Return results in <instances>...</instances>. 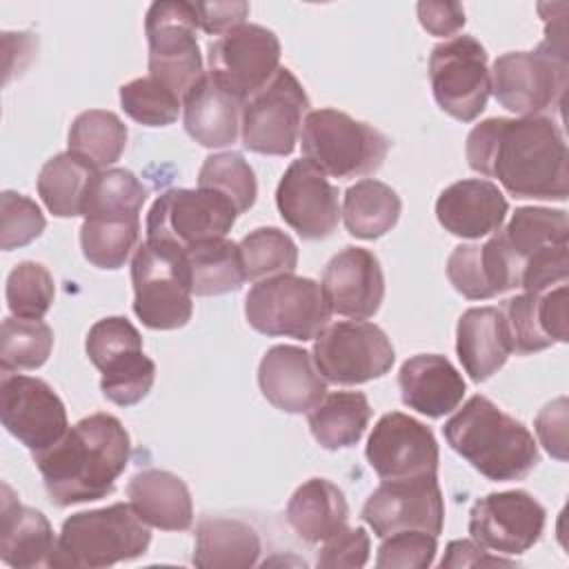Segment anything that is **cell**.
<instances>
[{
  "label": "cell",
  "mask_w": 569,
  "mask_h": 569,
  "mask_svg": "<svg viewBox=\"0 0 569 569\" xmlns=\"http://www.w3.org/2000/svg\"><path fill=\"white\" fill-rule=\"evenodd\" d=\"M198 187L224 193L236 204L238 213L251 209L258 196L256 173L249 167V162L236 151L209 156L200 167Z\"/></svg>",
  "instance_id": "60d3db41"
},
{
  "label": "cell",
  "mask_w": 569,
  "mask_h": 569,
  "mask_svg": "<svg viewBox=\"0 0 569 569\" xmlns=\"http://www.w3.org/2000/svg\"><path fill=\"white\" fill-rule=\"evenodd\" d=\"M136 513L156 529L187 531L193 525V502L184 480L164 469L138 471L127 485Z\"/></svg>",
  "instance_id": "83f0119b"
},
{
  "label": "cell",
  "mask_w": 569,
  "mask_h": 569,
  "mask_svg": "<svg viewBox=\"0 0 569 569\" xmlns=\"http://www.w3.org/2000/svg\"><path fill=\"white\" fill-rule=\"evenodd\" d=\"M211 78L240 102L260 91L280 69V40L260 24H240L207 49Z\"/></svg>",
  "instance_id": "9a60e30c"
},
{
  "label": "cell",
  "mask_w": 569,
  "mask_h": 569,
  "mask_svg": "<svg viewBox=\"0 0 569 569\" xmlns=\"http://www.w3.org/2000/svg\"><path fill=\"white\" fill-rule=\"evenodd\" d=\"M369 547H371V540L365 527H342L340 531H336L325 540V545L318 551L316 565L322 569H336V567L358 569L367 565Z\"/></svg>",
  "instance_id": "7dc6e473"
},
{
  "label": "cell",
  "mask_w": 569,
  "mask_h": 569,
  "mask_svg": "<svg viewBox=\"0 0 569 569\" xmlns=\"http://www.w3.org/2000/svg\"><path fill=\"white\" fill-rule=\"evenodd\" d=\"M244 316L258 333L305 342L329 325L331 307L320 282L280 273L253 282L244 298Z\"/></svg>",
  "instance_id": "52a82bcc"
},
{
  "label": "cell",
  "mask_w": 569,
  "mask_h": 569,
  "mask_svg": "<svg viewBox=\"0 0 569 569\" xmlns=\"http://www.w3.org/2000/svg\"><path fill=\"white\" fill-rule=\"evenodd\" d=\"M282 220L305 240L329 238L342 216L340 193L307 158L293 160L276 189Z\"/></svg>",
  "instance_id": "ffe728a7"
},
{
  "label": "cell",
  "mask_w": 569,
  "mask_h": 569,
  "mask_svg": "<svg viewBox=\"0 0 569 569\" xmlns=\"http://www.w3.org/2000/svg\"><path fill=\"white\" fill-rule=\"evenodd\" d=\"M349 505L338 485L327 478L302 482L287 502V522L300 540L316 545L347 527Z\"/></svg>",
  "instance_id": "f546056e"
},
{
  "label": "cell",
  "mask_w": 569,
  "mask_h": 569,
  "mask_svg": "<svg viewBox=\"0 0 569 569\" xmlns=\"http://www.w3.org/2000/svg\"><path fill=\"white\" fill-rule=\"evenodd\" d=\"M149 525L131 502L78 511L62 522L47 567L100 569L133 560L149 549Z\"/></svg>",
  "instance_id": "277c9868"
},
{
  "label": "cell",
  "mask_w": 569,
  "mask_h": 569,
  "mask_svg": "<svg viewBox=\"0 0 569 569\" xmlns=\"http://www.w3.org/2000/svg\"><path fill=\"white\" fill-rule=\"evenodd\" d=\"M131 458V438L111 413L78 420L44 451L33 453L53 505L71 507L107 498Z\"/></svg>",
  "instance_id": "7a4b0ae2"
},
{
  "label": "cell",
  "mask_w": 569,
  "mask_h": 569,
  "mask_svg": "<svg viewBox=\"0 0 569 569\" xmlns=\"http://www.w3.org/2000/svg\"><path fill=\"white\" fill-rule=\"evenodd\" d=\"M193 296H220L238 291L244 280L240 247L229 238H213L184 251Z\"/></svg>",
  "instance_id": "e575fe53"
},
{
  "label": "cell",
  "mask_w": 569,
  "mask_h": 569,
  "mask_svg": "<svg viewBox=\"0 0 569 569\" xmlns=\"http://www.w3.org/2000/svg\"><path fill=\"white\" fill-rule=\"evenodd\" d=\"M240 256L247 280H264L280 273H293L298 264L296 242L276 227H260L240 240Z\"/></svg>",
  "instance_id": "ab89813d"
},
{
  "label": "cell",
  "mask_w": 569,
  "mask_h": 569,
  "mask_svg": "<svg viewBox=\"0 0 569 569\" xmlns=\"http://www.w3.org/2000/svg\"><path fill=\"white\" fill-rule=\"evenodd\" d=\"M398 387L402 402L427 418L456 411L467 391L462 373L440 353H418L405 360Z\"/></svg>",
  "instance_id": "cb8c5ba5"
},
{
  "label": "cell",
  "mask_w": 569,
  "mask_h": 569,
  "mask_svg": "<svg viewBox=\"0 0 569 569\" xmlns=\"http://www.w3.org/2000/svg\"><path fill=\"white\" fill-rule=\"evenodd\" d=\"M258 531L238 518H200L196 525L193 565L202 569H247L258 565Z\"/></svg>",
  "instance_id": "f1b7e54d"
},
{
  "label": "cell",
  "mask_w": 569,
  "mask_h": 569,
  "mask_svg": "<svg viewBox=\"0 0 569 569\" xmlns=\"http://www.w3.org/2000/svg\"><path fill=\"white\" fill-rule=\"evenodd\" d=\"M2 427L31 453L56 445L69 429L60 396L40 378L2 373L0 378Z\"/></svg>",
  "instance_id": "2e32d148"
},
{
  "label": "cell",
  "mask_w": 569,
  "mask_h": 569,
  "mask_svg": "<svg viewBox=\"0 0 569 569\" xmlns=\"http://www.w3.org/2000/svg\"><path fill=\"white\" fill-rule=\"evenodd\" d=\"M400 211V196L380 180L365 178L345 191L342 220L353 238L373 240L385 236L396 227Z\"/></svg>",
  "instance_id": "d6a6232c"
},
{
  "label": "cell",
  "mask_w": 569,
  "mask_h": 569,
  "mask_svg": "<svg viewBox=\"0 0 569 569\" xmlns=\"http://www.w3.org/2000/svg\"><path fill=\"white\" fill-rule=\"evenodd\" d=\"M53 349V331L42 318L9 316L0 329V371L38 369Z\"/></svg>",
  "instance_id": "f35d334b"
},
{
  "label": "cell",
  "mask_w": 569,
  "mask_h": 569,
  "mask_svg": "<svg viewBox=\"0 0 569 569\" xmlns=\"http://www.w3.org/2000/svg\"><path fill=\"white\" fill-rule=\"evenodd\" d=\"M545 507L527 491H493L469 511L471 540L500 556L529 551L545 531Z\"/></svg>",
  "instance_id": "e0dca14e"
},
{
  "label": "cell",
  "mask_w": 569,
  "mask_h": 569,
  "mask_svg": "<svg viewBox=\"0 0 569 569\" xmlns=\"http://www.w3.org/2000/svg\"><path fill=\"white\" fill-rule=\"evenodd\" d=\"M362 520L378 538L407 529L427 531L438 538L445 522V500L438 476L382 480V485L369 493L362 507Z\"/></svg>",
  "instance_id": "ac0fdd59"
},
{
  "label": "cell",
  "mask_w": 569,
  "mask_h": 569,
  "mask_svg": "<svg viewBox=\"0 0 569 569\" xmlns=\"http://www.w3.org/2000/svg\"><path fill=\"white\" fill-rule=\"evenodd\" d=\"M84 158L62 151L49 158L38 176V196L58 218L82 216V202L91 178L98 173Z\"/></svg>",
  "instance_id": "836d02e7"
},
{
  "label": "cell",
  "mask_w": 569,
  "mask_h": 569,
  "mask_svg": "<svg viewBox=\"0 0 569 569\" xmlns=\"http://www.w3.org/2000/svg\"><path fill=\"white\" fill-rule=\"evenodd\" d=\"M536 433L549 456L567 460V398H558L542 407L536 416Z\"/></svg>",
  "instance_id": "c3c4849f"
},
{
  "label": "cell",
  "mask_w": 569,
  "mask_h": 569,
  "mask_svg": "<svg viewBox=\"0 0 569 569\" xmlns=\"http://www.w3.org/2000/svg\"><path fill=\"white\" fill-rule=\"evenodd\" d=\"M127 127L113 111H82L69 127V151L91 162L96 169H109L120 160L127 147Z\"/></svg>",
  "instance_id": "d590c367"
},
{
  "label": "cell",
  "mask_w": 569,
  "mask_h": 569,
  "mask_svg": "<svg viewBox=\"0 0 569 569\" xmlns=\"http://www.w3.org/2000/svg\"><path fill=\"white\" fill-rule=\"evenodd\" d=\"M467 162L485 178H496L513 198L567 200V142L547 116L487 118L465 144Z\"/></svg>",
  "instance_id": "6da1fadb"
},
{
  "label": "cell",
  "mask_w": 569,
  "mask_h": 569,
  "mask_svg": "<svg viewBox=\"0 0 569 569\" xmlns=\"http://www.w3.org/2000/svg\"><path fill=\"white\" fill-rule=\"evenodd\" d=\"M7 307L18 318H42L56 298V284L49 269L40 262L24 260L7 278Z\"/></svg>",
  "instance_id": "7bdbcfd3"
},
{
  "label": "cell",
  "mask_w": 569,
  "mask_h": 569,
  "mask_svg": "<svg viewBox=\"0 0 569 569\" xmlns=\"http://www.w3.org/2000/svg\"><path fill=\"white\" fill-rule=\"evenodd\" d=\"M513 567L516 560H509V558H502L500 553L498 556H491L489 549H485L482 545H478L476 540H451L447 545V551H445V558L440 560V567Z\"/></svg>",
  "instance_id": "816d5d0a"
},
{
  "label": "cell",
  "mask_w": 569,
  "mask_h": 569,
  "mask_svg": "<svg viewBox=\"0 0 569 569\" xmlns=\"http://www.w3.org/2000/svg\"><path fill=\"white\" fill-rule=\"evenodd\" d=\"M365 453L380 480L438 476L440 451L433 431L400 411L385 413L376 422Z\"/></svg>",
  "instance_id": "d6986e66"
},
{
  "label": "cell",
  "mask_w": 569,
  "mask_h": 569,
  "mask_svg": "<svg viewBox=\"0 0 569 569\" xmlns=\"http://www.w3.org/2000/svg\"><path fill=\"white\" fill-rule=\"evenodd\" d=\"M447 445L496 482L522 480L540 462L531 431L485 396H471L442 427Z\"/></svg>",
  "instance_id": "3957f363"
},
{
  "label": "cell",
  "mask_w": 569,
  "mask_h": 569,
  "mask_svg": "<svg viewBox=\"0 0 569 569\" xmlns=\"http://www.w3.org/2000/svg\"><path fill=\"white\" fill-rule=\"evenodd\" d=\"M509 202L496 182L467 178L449 184L436 200V218L451 236L480 240L502 229Z\"/></svg>",
  "instance_id": "603a6c76"
},
{
  "label": "cell",
  "mask_w": 569,
  "mask_h": 569,
  "mask_svg": "<svg viewBox=\"0 0 569 569\" xmlns=\"http://www.w3.org/2000/svg\"><path fill=\"white\" fill-rule=\"evenodd\" d=\"M491 91L496 100L520 118L560 111L567 89V53L538 47L509 51L493 60Z\"/></svg>",
  "instance_id": "30bf717a"
},
{
  "label": "cell",
  "mask_w": 569,
  "mask_h": 569,
  "mask_svg": "<svg viewBox=\"0 0 569 569\" xmlns=\"http://www.w3.org/2000/svg\"><path fill=\"white\" fill-rule=\"evenodd\" d=\"M147 196V187L129 169H100L87 187L82 218L140 216Z\"/></svg>",
  "instance_id": "74e56055"
},
{
  "label": "cell",
  "mask_w": 569,
  "mask_h": 569,
  "mask_svg": "<svg viewBox=\"0 0 569 569\" xmlns=\"http://www.w3.org/2000/svg\"><path fill=\"white\" fill-rule=\"evenodd\" d=\"M120 104L144 127H167L178 120L182 100L153 76H142L120 87Z\"/></svg>",
  "instance_id": "b9f144b4"
},
{
  "label": "cell",
  "mask_w": 569,
  "mask_h": 569,
  "mask_svg": "<svg viewBox=\"0 0 569 569\" xmlns=\"http://www.w3.org/2000/svg\"><path fill=\"white\" fill-rule=\"evenodd\" d=\"M133 313L149 329H180L193 313L191 271L184 251L144 240L131 258Z\"/></svg>",
  "instance_id": "8992f818"
},
{
  "label": "cell",
  "mask_w": 569,
  "mask_h": 569,
  "mask_svg": "<svg viewBox=\"0 0 569 569\" xmlns=\"http://www.w3.org/2000/svg\"><path fill=\"white\" fill-rule=\"evenodd\" d=\"M380 540L376 556L378 569H427L433 565L438 551L436 536L418 529L396 531Z\"/></svg>",
  "instance_id": "bcb514c9"
},
{
  "label": "cell",
  "mask_w": 569,
  "mask_h": 569,
  "mask_svg": "<svg viewBox=\"0 0 569 569\" xmlns=\"http://www.w3.org/2000/svg\"><path fill=\"white\" fill-rule=\"evenodd\" d=\"M456 353L473 382L491 378L513 353L507 318L498 307H471L458 318Z\"/></svg>",
  "instance_id": "d4e9b609"
},
{
  "label": "cell",
  "mask_w": 569,
  "mask_h": 569,
  "mask_svg": "<svg viewBox=\"0 0 569 569\" xmlns=\"http://www.w3.org/2000/svg\"><path fill=\"white\" fill-rule=\"evenodd\" d=\"M84 349L102 373V396L113 405H138L151 391L156 362L142 353V336L127 318L109 316L98 320L87 333Z\"/></svg>",
  "instance_id": "9c48e42d"
},
{
  "label": "cell",
  "mask_w": 569,
  "mask_h": 569,
  "mask_svg": "<svg viewBox=\"0 0 569 569\" xmlns=\"http://www.w3.org/2000/svg\"><path fill=\"white\" fill-rule=\"evenodd\" d=\"M418 20L431 36L445 38L465 27V9L460 2H418Z\"/></svg>",
  "instance_id": "f907efd6"
},
{
  "label": "cell",
  "mask_w": 569,
  "mask_h": 569,
  "mask_svg": "<svg viewBox=\"0 0 569 569\" xmlns=\"http://www.w3.org/2000/svg\"><path fill=\"white\" fill-rule=\"evenodd\" d=\"M429 80L438 107L460 122L476 120L491 93L487 51L473 36H453L431 49Z\"/></svg>",
  "instance_id": "4fadbf2b"
},
{
  "label": "cell",
  "mask_w": 569,
  "mask_h": 569,
  "mask_svg": "<svg viewBox=\"0 0 569 569\" xmlns=\"http://www.w3.org/2000/svg\"><path fill=\"white\" fill-rule=\"evenodd\" d=\"M309 98L300 80L280 67L273 78L242 102V144L262 156H289L309 113Z\"/></svg>",
  "instance_id": "8fae6325"
},
{
  "label": "cell",
  "mask_w": 569,
  "mask_h": 569,
  "mask_svg": "<svg viewBox=\"0 0 569 569\" xmlns=\"http://www.w3.org/2000/svg\"><path fill=\"white\" fill-rule=\"evenodd\" d=\"M242 102L207 71L182 100L184 131L207 149H220L240 136Z\"/></svg>",
  "instance_id": "4316f807"
},
{
  "label": "cell",
  "mask_w": 569,
  "mask_h": 569,
  "mask_svg": "<svg viewBox=\"0 0 569 569\" xmlns=\"http://www.w3.org/2000/svg\"><path fill=\"white\" fill-rule=\"evenodd\" d=\"M140 216L87 218L80 227V247L87 262L98 269H120L136 251Z\"/></svg>",
  "instance_id": "8d00e7d4"
},
{
  "label": "cell",
  "mask_w": 569,
  "mask_h": 569,
  "mask_svg": "<svg viewBox=\"0 0 569 569\" xmlns=\"http://www.w3.org/2000/svg\"><path fill=\"white\" fill-rule=\"evenodd\" d=\"M47 227L40 207L16 191H2L0 196V247L4 251L18 249L36 240Z\"/></svg>",
  "instance_id": "f6af8a7d"
},
{
  "label": "cell",
  "mask_w": 569,
  "mask_h": 569,
  "mask_svg": "<svg viewBox=\"0 0 569 569\" xmlns=\"http://www.w3.org/2000/svg\"><path fill=\"white\" fill-rule=\"evenodd\" d=\"M56 547L53 529L47 516L22 505L13 489L2 482L0 498V558L13 569L47 565Z\"/></svg>",
  "instance_id": "484cf974"
},
{
  "label": "cell",
  "mask_w": 569,
  "mask_h": 569,
  "mask_svg": "<svg viewBox=\"0 0 569 569\" xmlns=\"http://www.w3.org/2000/svg\"><path fill=\"white\" fill-rule=\"evenodd\" d=\"M236 204L213 189H169L147 213V240L187 251L213 238H227L238 218Z\"/></svg>",
  "instance_id": "7c38bea8"
},
{
  "label": "cell",
  "mask_w": 569,
  "mask_h": 569,
  "mask_svg": "<svg viewBox=\"0 0 569 569\" xmlns=\"http://www.w3.org/2000/svg\"><path fill=\"white\" fill-rule=\"evenodd\" d=\"M369 418L371 407L362 391L325 393L307 411L311 436L329 451L353 447L365 436Z\"/></svg>",
  "instance_id": "1f68e13d"
},
{
  "label": "cell",
  "mask_w": 569,
  "mask_h": 569,
  "mask_svg": "<svg viewBox=\"0 0 569 569\" xmlns=\"http://www.w3.org/2000/svg\"><path fill=\"white\" fill-rule=\"evenodd\" d=\"M502 313L507 318L509 336H511V349L518 356H529L536 351H542L553 345L549 338L542 316H540V305H538V293H518L502 305Z\"/></svg>",
  "instance_id": "ee69618b"
},
{
  "label": "cell",
  "mask_w": 569,
  "mask_h": 569,
  "mask_svg": "<svg viewBox=\"0 0 569 569\" xmlns=\"http://www.w3.org/2000/svg\"><path fill=\"white\" fill-rule=\"evenodd\" d=\"M300 144L305 158L325 176L349 180L376 173L391 147V140L376 127L338 109L309 111Z\"/></svg>",
  "instance_id": "5b68a950"
},
{
  "label": "cell",
  "mask_w": 569,
  "mask_h": 569,
  "mask_svg": "<svg viewBox=\"0 0 569 569\" xmlns=\"http://www.w3.org/2000/svg\"><path fill=\"white\" fill-rule=\"evenodd\" d=\"M258 387L284 413H307L327 393V380L318 371L313 356L293 345L267 349L258 367Z\"/></svg>",
  "instance_id": "7402d4cb"
},
{
  "label": "cell",
  "mask_w": 569,
  "mask_h": 569,
  "mask_svg": "<svg viewBox=\"0 0 569 569\" xmlns=\"http://www.w3.org/2000/svg\"><path fill=\"white\" fill-rule=\"evenodd\" d=\"M322 291L331 313L367 320L378 313L385 298V276L373 251L345 247L322 271Z\"/></svg>",
  "instance_id": "44dd1931"
},
{
  "label": "cell",
  "mask_w": 569,
  "mask_h": 569,
  "mask_svg": "<svg viewBox=\"0 0 569 569\" xmlns=\"http://www.w3.org/2000/svg\"><path fill=\"white\" fill-rule=\"evenodd\" d=\"M313 362L322 378L333 385H362L385 376L396 351L387 333L365 320L327 325L313 338Z\"/></svg>",
  "instance_id": "5bb4252c"
},
{
  "label": "cell",
  "mask_w": 569,
  "mask_h": 569,
  "mask_svg": "<svg viewBox=\"0 0 569 569\" xmlns=\"http://www.w3.org/2000/svg\"><path fill=\"white\" fill-rule=\"evenodd\" d=\"M198 13L193 2L160 0L147 9L144 33L149 44V76L169 87L180 100L207 73L196 38Z\"/></svg>",
  "instance_id": "ba28073f"
},
{
  "label": "cell",
  "mask_w": 569,
  "mask_h": 569,
  "mask_svg": "<svg viewBox=\"0 0 569 569\" xmlns=\"http://www.w3.org/2000/svg\"><path fill=\"white\" fill-rule=\"evenodd\" d=\"M513 262L522 269L536 256L558 247H569V220L562 209L518 207L509 224L498 231Z\"/></svg>",
  "instance_id": "4dcf8cb0"
},
{
  "label": "cell",
  "mask_w": 569,
  "mask_h": 569,
  "mask_svg": "<svg viewBox=\"0 0 569 569\" xmlns=\"http://www.w3.org/2000/svg\"><path fill=\"white\" fill-rule=\"evenodd\" d=\"M198 13V27L211 36H224L231 29L244 24L249 16L247 2H193Z\"/></svg>",
  "instance_id": "681fc988"
}]
</instances>
